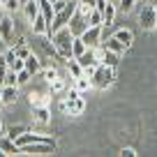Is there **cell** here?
Returning a JSON list of instances; mask_svg holds the SVG:
<instances>
[{
  "instance_id": "obj_1",
  "label": "cell",
  "mask_w": 157,
  "mask_h": 157,
  "mask_svg": "<svg viewBox=\"0 0 157 157\" xmlns=\"http://www.w3.org/2000/svg\"><path fill=\"white\" fill-rule=\"evenodd\" d=\"M51 42H53V49H56V53H58L63 60L74 58V51H72L74 35H72V30H69V25H65V28L56 30V33L51 35Z\"/></svg>"
},
{
  "instance_id": "obj_2",
  "label": "cell",
  "mask_w": 157,
  "mask_h": 157,
  "mask_svg": "<svg viewBox=\"0 0 157 157\" xmlns=\"http://www.w3.org/2000/svg\"><path fill=\"white\" fill-rule=\"evenodd\" d=\"M90 78H93V86H95V88L106 90V88H111V86L116 83V67H109V65L99 63L97 69H95V74Z\"/></svg>"
},
{
  "instance_id": "obj_3",
  "label": "cell",
  "mask_w": 157,
  "mask_h": 157,
  "mask_svg": "<svg viewBox=\"0 0 157 157\" xmlns=\"http://www.w3.org/2000/svg\"><path fill=\"white\" fill-rule=\"evenodd\" d=\"M76 7H78V0H69L65 10L56 12V19H53V23H51V33H56V30L65 28V25L69 23V19H72V16H74V12H76Z\"/></svg>"
},
{
  "instance_id": "obj_4",
  "label": "cell",
  "mask_w": 157,
  "mask_h": 157,
  "mask_svg": "<svg viewBox=\"0 0 157 157\" xmlns=\"http://www.w3.org/2000/svg\"><path fill=\"white\" fill-rule=\"evenodd\" d=\"M139 23L143 30H155L157 25V7L155 5H143L141 14H139Z\"/></svg>"
},
{
  "instance_id": "obj_5",
  "label": "cell",
  "mask_w": 157,
  "mask_h": 157,
  "mask_svg": "<svg viewBox=\"0 0 157 157\" xmlns=\"http://www.w3.org/2000/svg\"><path fill=\"white\" fill-rule=\"evenodd\" d=\"M83 109H86V102H83V97L78 95V97H67V99H63L60 102V111L63 113H69V116H81L83 113Z\"/></svg>"
},
{
  "instance_id": "obj_6",
  "label": "cell",
  "mask_w": 157,
  "mask_h": 157,
  "mask_svg": "<svg viewBox=\"0 0 157 157\" xmlns=\"http://www.w3.org/2000/svg\"><path fill=\"white\" fill-rule=\"evenodd\" d=\"M102 30H104V25H88V28H86V33L81 35V39L86 42L88 49H97L99 46V42H102Z\"/></svg>"
},
{
  "instance_id": "obj_7",
  "label": "cell",
  "mask_w": 157,
  "mask_h": 157,
  "mask_svg": "<svg viewBox=\"0 0 157 157\" xmlns=\"http://www.w3.org/2000/svg\"><path fill=\"white\" fill-rule=\"evenodd\" d=\"M69 30H72V35H74V37H81V35H83L86 33V28H88V16H83V14H81V12H74V16H72V19H69Z\"/></svg>"
},
{
  "instance_id": "obj_8",
  "label": "cell",
  "mask_w": 157,
  "mask_h": 157,
  "mask_svg": "<svg viewBox=\"0 0 157 157\" xmlns=\"http://www.w3.org/2000/svg\"><path fill=\"white\" fill-rule=\"evenodd\" d=\"M97 58H99L102 65H109V67H118V63H120V53L109 51L104 46H97Z\"/></svg>"
},
{
  "instance_id": "obj_9",
  "label": "cell",
  "mask_w": 157,
  "mask_h": 157,
  "mask_svg": "<svg viewBox=\"0 0 157 157\" xmlns=\"http://www.w3.org/2000/svg\"><path fill=\"white\" fill-rule=\"evenodd\" d=\"M0 37L5 39L7 44H12V39H14V21L10 16H2L0 19Z\"/></svg>"
},
{
  "instance_id": "obj_10",
  "label": "cell",
  "mask_w": 157,
  "mask_h": 157,
  "mask_svg": "<svg viewBox=\"0 0 157 157\" xmlns=\"http://www.w3.org/2000/svg\"><path fill=\"white\" fill-rule=\"evenodd\" d=\"M78 65H81V67H88V65H99V58H97V49H86L83 53L78 56Z\"/></svg>"
},
{
  "instance_id": "obj_11",
  "label": "cell",
  "mask_w": 157,
  "mask_h": 157,
  "mask_svg": "<svg viewBox=\"0 0 157 157\" xmlns=\"http://www.w3.org/2000/svg\"><path fill=\"white\" fill-rule=\"evenodd\" d=\"M56 146L51 143H30V146H23L21 152H35V155H46V152H53Z\"/></svg>"
},
{
  "instance_id": "obj_12",
  "label": "cell",
  "mask_w": 157,
  "mask_h": 157,
  "mask_svg": "<svg viewBox=\"0 0 157 157\" xmlns=\"http://www.w3.org/2000/svg\"><path fill=\"white\" fill-rule=\"evenodd\" d=\"M0 150L5 152V155H19V152H21V148L16 146V141H14V139H10V136L5 134V136H0Z\"/></svg>"
},
{
  "instance_id": "obj_13",
  "label": "cell",
  "mask_w": 157,
  "mask_h": 157,
  "mask_svg": "<svg viewBox=\"0 0 157 157\" xmlns=\"http://www.w3.org/2000/svg\"><path fill=\"white\" fill-rule=\"evenodd\" d=\"M23 14H25V19L33 23V21L37 19V14H39V0H28L23 5Z\"/></svg>"
},
{
  "instance_id": "obj_14",
  "label": "cell",
  "mask_w": 157,
  "mask_h": 157,
  "mask_svg": "<svg viewBox=\"0 0 157 157\" xmlns=\"http://www.w3.org/2000/svg\"><path fill=\"white\" fill-rule=\"evenodd\" d=\"M19 86H2V102H5V106H10V104L16 102V97H19Z\"/></svg>"
},
{
  "instance_id": "obj_15",
  "label": "cell",
  "mask_w": 157,
  "mask_h": 157,
  "mask_svg": "<svg viewBox=\"0 0 157 157\" xmlns=\"http://www.w3.org/2000/svg\"><path fill=\"white\" fill-rule=\"evenodd\" d=\"M33 116H35V120H37L39 125H46V123L51 120L49 106H33Z\"/></svg>"
},
{
  "instance_id": "obj_16",
  "label": "cell",
  "mask_w": 157,
  "mask_h": 157,
  "mask_svg": "<svg viewBox=\"0 0 157 157\" xmlns=\"http://www.w3.org/2000/svg\"><path fill=\"white\" fill-rule=\"evenodd\" d=\"M102 46H104V49H109V51H116V53H123V51H127V49H125V44L116 37V35H113V37H109L106 42H102Z\"/></svg>"
},
{
  "instance_id": "obj_17",
  "label": "cell",
  "mask_w": 157,
  "mask_h": 157,
  "mask_svg": "<svg viewBox=\"0 0 157 157\" xmlns=\"http://www.w3.org/2000/svg\"><path fill=\"white\" fill-rule=\"evenodd\" d=\"M25 69H28V72L33 74V76L42 72V63H39V58H37L35 53H30L28 58H25Z\"/></svg>"
},
{
  "instance_id": "obj_18",
  "label": "cell",
  "mask_w": 157,
  "mask_h": 157,
  "mask_svg": "<svg viewBox=\"0 0 157 157\" xmlns=\"http://www.w3.org/2000/svg\"><path fill=\"white\" fill-rule=\"evenodd\" d=\"M116 37L125 44V49H129V46L134 44V35H132V30H127V28H120V30L116 33Z\"/></svg>"
},
{
  "instance_id": "obj_19",
  "label": "cell",
  "mask_w": 157,
  "mask_h": 157,
  "mask_svg": "<svg viewBox=\"0 0 157 157\" xmlns=\"http://www.w3.org/2000/svg\"><path fill=\"white\" fill-rule=\"evenodd\" d=\"M74 86H76L81 93H88L90 88H95V86H93V78L86 76V74H83V76H78V78H74Z\"/></svg>"
},
{
  "instance_id": "obj_20",
  "label": "cell",
  "mask_w": 157,
  "mask_h": 157,
  "mask_svg": "<svg viewBox=\"0 0 157 157\" xmlns=\"http://www.w3.org/2000/svg\"><path fill=\"white\" fill-rule=\"evenodd\" d=\"M65 88H67V78L56 76L53 81H51V95H60V93H65Z\"/></svg>"
},
{
  "instance_id": "obj_21",
  "label": "cell",
  "mask_w": 157,
  "mask_h": 157,
  "mask_svg": "<svg viewBox=\"0 0 157 157\" xmlns=\"http://www.w3.org/2000/svg\"><path fill=\"white\" fill-rule=\"evenodd\" d=\"M67 67H69V76H72V78L83 76V67L78 65V60H76V58H69V60H67Z\"/></svg>"
},
{
  "instance_id": "obj_22",
  "label": "cell",
  "mask_w": 157,
  "mask_h": 157,
  "mask_svg": "<svg viewBox=\"0 0 157 157\" xmlns=\"http://www.w3.org/2000/svg\"><path fill=\"white\" fill-rule=\"evenodd\" d=\"M30 106H49V97L42 93H30Z\"/></svg>"
},
{
  "instance_id": "obj_23",
  "label": "cell",
  "mask_w": 157,
  "mask_h": 157,
  "mask_svg": "<svg viewBox=\"0 0 157 157\" xmlns=\"http://www.w3.org/2000/svg\"><path fill=\"white\" fill-rule=\"evenodd\" d=\"M102 14H104V28H109V25L113 23V19H116V5H111V2H109L106 10H104Z\"/></svg>"
},
{
  "instance_id": "obj_24",
  "label": "cell",
  "mask_w": 157,
  "mask_h": 157,
  "mask_svg": "<svg viewBox=\"0 0 157 157\" xmlns=\"http://www.w3.org/2000/svg\"><path fill=\"white\" fill-rule=\"evenodd\" d=\"M88 25H104V14L99 10H93L88 14Z\"/></svg>"
},
{
  "instance_id": "obj_25",
  "label": "cell",
  "mask_w": 157,
  "mask_h": 157,
  "mask_svg": "<svg viewBox=\"0 0 157 157\" xmlns=\"http://www.w3.org/2000/svg\"><path fill=\"white\" fill-rule=\"evenodd\" d=\"M88 49V46H86V42L81 37H74V42H72V51H74V58H78V56L83 53V51Z\"/></svg>"
},
{
  "instance_id": "obj_26",
  "label": "cell",
  "mask_w": 157,
  "mask_h": 157,
  "mask_svg": "<svg viewBox=\"0 0 157 157\" xmlns=\"http://www.w3.org/2000/svg\"><path fill=\"white\" fill-rule=\"evenodd\" d=\"M7 72H10V65H7L5 56H0V88L5 86V76H7Z\"/></svg>"
},
{
  "instance_id": "obj_27",
  "label": "cell",
  "mask_w": 157,
  "mask_h": 157,
  "mask_svg": "<svg viewBox=\"0 0 157 157\" xmlns=\"http://www.w3.org/2000/svg\"><path fill=\"white\" fill-rule=\"evenodd\" d=\"M134 5H136V0H120V2H118L120 12H125V14H127V12H132V10H134Z\"/></svg>"
},
{
  "instance_id": "obj_28",
  "label": "cell",
  "mask_w": 157,
  "mask_h": 157,
  "mask_svg": "<svg viewBox=\"0 0 157 157\" xmlns=\"http://www.w3.org/2000/svg\"><path fill=\"white\" fill-rule=\"evenodd\" d=\"M2 7H5L7 12H16L21 7V0H2Z\"/></svg>"
},
{
  "instance_id": "obj_29",
  "label": "cell",
  "mask_w": 157,
  "mask_h": 157,
  "mask_svg": "<svg viewBox=\"0 0 157 157\" xmlns=\"http://www.w3.org/2000/svg\"><path fill=\"white\" fill-rule=\"evenodd\" d=\"M42 76H44L46 81L51 83V81H53L56 76H58V72H56V67H46V69H42Z\"/></svg>"
},
{
  "instance_id": "obj_30",
  "label": "cell",
  "mask_w": 157,
  "mask_h": 157,
  "mask_svg": "<svg viewBox=\"0 0 157 157\" xmlns=\"http://www.w3.org/2000/svg\"><path fill=\"white\" fill-rule=\"evenodd\" d=\"M16 74H19V86H25L30 78H33V74H30L28 69H21V72H16Z\"/></svg>"
},
{
  "instance_id": "obj_31",
  "label": "cell",
  "mask_w": 157,
  "mask_h": 157,
  "mask_svg": "<svg viewBox=\"0 0 157 157\" xmlns=\"http://www.w3.org/2000/svg\"><path fill=\"white\" fill-rule=\"evenodd\" d=\"M23 132H28V129L21 127V125H19V127H10V129H7V136H10V139H16V136H21Z\"/></svg>"
},
{
  "instance_id": "obj_32",
  "label": "cell",
  "mask_w": 157,
  "mask_h": 157,
  "mask_svg": "<svg viewBox=\"0 0 157 157\" xmlns=\"http://www.w3.org/2000/svg\"><path fill=\"white\" fill-rule=\"evenodd\" d=\"M120 157H136V150H134V148H123V150H120Z\"/></svg>"
},
{
  "instance_id": "obj_33",
  "label": "cell",
  "mask_w": 157,
  "mask_h": 157,
  "mask_svg": "<svg viewBox=\"0 0 157 157\" xmlns=\"http://www.w3.org/2000/svg\"><path fill=\"white\" fill-rule=\"evenodd\" d=\"M106 5H109V0H97V5H95V10L104 12V10H106Z\"/></svg>"
},
{
  "instance_id": "obj_34",
  "label": "cell",
  "mask_w": 157,
  "mask_h": 157,
  "mask_svg": "<svg viewBox=\"0 0 157 157\" xmlns=\"http://www.w3.org/2000/svg\"><path fill=\"white\" fill-rule=\"evenodd\" d=\"M5 51H7V42L0 37V56H5Z\"/></svg>"
},
{
  "instance_id": "obj_35",
  "label": "cell",
  "mask_w": 157,
  "mask_h": 157,
  "mask_svg": "<svg viewBox=\"0 0 157 157\" xmlns=\"http://www.w3.org/2000/svg\"><path fill=\"white\" fill-rule=\"evenodd\" d=\"M0 106H5V102H2V88H0Z\"/></svg>"
},
{
  "instance_id": "obj_36",
  "label": "cell",
  "mask_w": 157,
  "mask_h": 157,
  "mask_svg": "<svg viewBox=\"0 0 157 157\" xmlns=\"http://www.w3.org/2000/svg\"><path fill=\"white\" fill-rule=\"evenodd\" d=\"M2 129H5V127H2V120H0V134H2Z\"/></svg>"
},
{
  "instance_id": "obj_37",
  "label": "cell",
  "mask_w": 157,
  "mask_h": 157,
  "mask_svg": "<svg viewBox=\"0 0 157 157\" xmlns=\"http://www.w3.org/2000/svg\"><path fill=\"white\" fill-rule=\"evenodd\" d=\"M0 5H2V0H0Z\"/></svg>"
},
{
  "instance_id": "obj_38",
  "label": "cell",
  "mask_w": 157,
  "mask_h": 157,
  "mask_svg": "<svg viewBox=\"0 0 157 157\" xmlns=\"http://www.w3.org/2000/svg\"><path fill=\"white\" fill-rule=\"evenodd\" d=\"M51 2H56V0H51Z\"/></svg>"
},
{
  "instance_id": "obj_39",
  "label": "cell",
  "mask_w": 157,
  "mask_h": 157,
  "mask_svg": "<svg viewBox=\"0 0 157 157\" xmlns=\"http://www.w3.org/2000/svg\"><path fill=\"white\" fill-rule=\"evenodd\" d=\"M155 30H157V25H155Z\"/></svg>"
}]
</instances>
